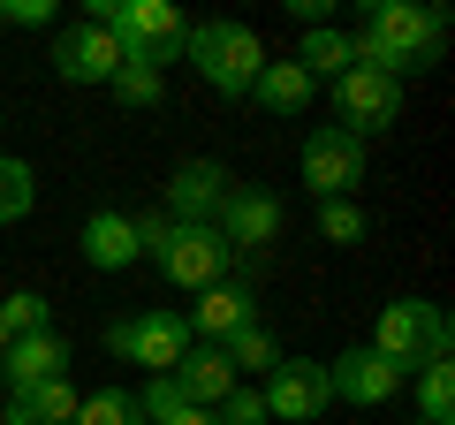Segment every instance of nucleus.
I'll return each mask as SVG.
<instances>
[{
  "label": "nucleus",
  "instance_id": "obj_24",
  "mask_svg": "<svg viewBox=\"0 0 455 425\" xmlns=\"http://www.w3.org/2000/svg\"><path fill=\"white\" fill-rule=\"evenodd\" d=\"M68 425H145V410H137V395L99 388V395H84V403H76V418H68Z\"/></svg>",
  "mask_w": 455,
  "mask_h": 425
},
{
  "label": "nucleus",
  "instance_id": "obj_2",
  "mask_svg": "<svg viewBox=\"0 0 455 425\" xmlns=\"http://www.w3.org/2000/svg\"><path fill=\"white\" fill-rule=\"evenodd\" d=\"M130 221H137V251H145L175 289H212V281H228V259H235V251H228L220 229L167 221V212H130Z\"/></svg>",
  "mask_w": 455,
  "mask_h": 425
},
{
  "label": "nucleus",
  "instance_id": "obj_30",
  "mask_svg": "<svg viewBox=\"0 0 455 425\" xmlns=\"http://www.w3.org/2000/svg\"><path fill=\"white\" fill-rule=\"evenodd\" d=\"M160 425H212V410H197V403H182V410H167Z\"/></svg>",
  "mask_w": 455,
  "mask_h": 425
},
{
  "label": "nucleus",
  "instance_id": "obj_17",
  "mask_svg": "<svg viewBox=\"0 0 455 425\" xmlns=\"http://www.w3.org/2000/svg\"><path fill=\"white\" fill-rule=\"evenodd\" d=\"M145 251H137V221L130 212H92L84 221V266H99V274H122V266H137Z\"/></svg>",
  "mask_w": 455,
  "mask_h": 425
},
{
  "label": "nucleus",
  "instance_id": "obj_1",
  "mask_svg": "<svg viewBox=\"0 0 455 425\" xmlns=\"http://www.w3.org/2000/svg\"><path fill=\"white\" fill-rule=\"evenodd\" d=\"M440 38H448V8H433V0H372L357 16V31H349V61L403 84L440 61Z\"/></svg>",
  "mask_w": 455,
  "mask_h": 425
},
{
  "label": "nucleus",
  "instance_id": "obj_29",
  "mask_svg": "<svg viewBox=\"0 0 455 425\" xmlns=\"http://www.w3.org/2000/svg\"><path fill=\"white\" fill-rule=\"evenodd\" d=\"M0 16L16 31H53V0H0Z\"/></svg>",
  "mask_w": 455,
  "mask_h": 425
},
{
  "label": "nucleus",
  "instance_id": "obj_16",
  "mask_svg": "<svg viewBox=\"0 0 455 425\" xmlns=\"http://www.w3.org/2000/svg\"><path fill=\"white\" fill-rule=\"evenodd\" d=\"M175 388H182V403L220 410L228 388H235V365H228V349H220V342H190V357L175 365Z\"/></svg>",
  "mask_w": 455,
  "mask_h": 425
},
{
  "label": "nucleus",
  "instance_id": "obj_11",
  "mask_svg": "<svg viewBox=\"0 0 455 425\" xmlns=\"http://www.w3.org/2000/svg\"><path fill=\"white\" fill-rule=\"evenodd\" d=\"M228 190H235V175H228L220 160H182L175 175H167V221H197V229H212L228 205Z\"/></svg>",
  "mask_w": 455,
  "mask_h": 425
},
{
  "label": "nucleus",
  "instance_id": "obj_25",
  "mask_svg": "<svg viewBox=\"0 0 455 425\" xmlns=\"http://www.w3.org/2000/svg\"><path fill=\"white\" fill-rule=\"evenodd\" d=\"M31 205H38V175H31V160H8V152H0V221H23Z\"/></svg>",
  "mask_w": 455,
  "mask_h": 425
},
{
  "label": "nucleus",
  "instance_id": "obj_7",
  "mask_svg": "<svg viewBox=\"0 0 455 425\" xmlns=\"http://www.w3.org/2000/svg\"><path fill=\"white\" fill-rule=\"evenodd\" d=\"M326 92H334V115H341L334 130H349L357 145L403 122V84H395V76H379V68H341V76L326 84Z\"/></svg>",
  "mask_w": 455,
  "mask_h": 425
},
{
  "label": "nucleus",
  "instance_id": "obj_23",
  "mask_svg": "<svg viewBox=\"0 0 455 425\" xmlns=\"http://www.w3.org/2000/svg\"><path fill=\"white\" fill-rule=\"evenodd\" d=\"M0 327H8V342L16 334H53V304L38 289H16V296H0Z\"/></svg>",
  "mask_w": 455,
  "mask_h": 425
},
{
  "label": "nucleus",
  "instance_id": "obj_13",
  "mask_svg": "<svg viewBox=\"0 0 455 425\" xmlns=\"http://www.w3.org/2000/svg\"><path fill=\"white\" fill-rule=\"evenodd\" d=\"M403 365H387L379 357L372 342L364 349H341L334 365H326V388H334V403H395V395H403Z\"/></svg>",
  "mask_w": 455,
  "mask_h": 425
},
{
  "label": "nucleus",
  "instance_id": "obj_8",
  "mask_svg": "<svg viewBox=\"0 0 455 425\" xmlns=\"http://www.w3.org/2000/svg\"><path fill=\"white\" fill-rule=\"evenodd\" d=\"M259 403H266V418H289V425H311V418H326V410H334L326 365H319V357H281L274 373H266Z\"/></svg>",
  "mask_w": 455,
  "mask_h": 425
},
{
  "label": "nucleus",
  "instance_id": "obj_20",
  "mask_svg": "<svg viewBox=\"0 0 455 425\" xmlns=\"http://www.w3.org/2000/svg\"><path fill=\"white\" fill-rule=\"evenodd\" d=\"M289 61L304 68L311 84H334L341 68H357V61H349V31H334V23H319V31H304V46H296Z\"/></svg>",
  "mask_w": 455,
  "mask_h": 425
},
{
  "label": "nucleus",
  "instance_id": "obj_14",
  "mask_svg": "<svg viewBox=\"0 0 455 425\" xmlns=\"http://www.w3.org/2000/svg\"><path fill=\"white\" fill-rule=\"evenodd\" d=\"M251 319H259V296H251V281H212V289H197V304L182 311L190 342H228V334H243Z\"/></svg>",
  "mask_w": 455,
  "mask_h": 425
},
{
  "label": "nucleus",
  "instance_id": "obj_10",
  "mask_svg": "<svg viewBox=\"0 0 455 425\" xmlns=\"http://www.w3.org/2000/svg\"><path fill=\"white\" fill-rule=\"evenodd\" d=\"M212 229L228 236V251H243V259H259L266 244H281V197H274V190H259V182H235Z\"/></svg>",
  "mask_w": 455,
  "mask_h": 425
},
{
  "label": "nucleus",
  "instance_id": "obj_28",
  "mask_svg": "<svg viewBox=\"0 0 455 425\" xmlns=\"http://www.w3.org/2000/svg\"><path fill=\"white\" fill-rule=\"evenodd\" d=\"M212 425H274V418H266L259 388H243V380H235V388H228V403L212 410Z\"/></svg>",
  "mask_w": 455,
  "mask_h": 425
},
{
  "label": "nucleus",
  "instance_id": "obj_12",
  "mask_svg": "<svg viewBox=\"0 0 455 425\" xmlns=\"http://www.w3.org/2000/svg\"><path fill=\"white\" fill-rule=\"evenodd\" d=\"M122 61H130V53H122V38H114L107 23H68V31L53 38V68H61L68 84H114Z\"/></svg>",
  "mask_w": 455,
  "mask_h": 425
},
{
  "label": "nucleus",
  "instance_id": "obj_15",
  "mask_svg": "<svg viewBox=\"0 0 455 425\" xmlns=\"http://www.w3.org/2000/svg\"><path fill=\"white\" fill-rule=\"evenodd\" d=\"M0 380L8 388H46V380H68V342L61 334H16V342L0 349Z\"/></svg>",
  "mask_w": 455,
  "mask_h": 425
},
{
  "label": "nucleus",
  "instance_id": "obj_31",
  "mask_svg": "<svg viewBox=\"0 0 455 425\" xmlns=\"http://www.w3.org/2000/svg\"><path fill=\"white\" fill-rule=\"evenodd\" d=\"M0 349H8V327H0Z\"/></svg>",
  "mask_w": 455,
  "mask_h": 425
},
{
  "label": "nucleus",
  "instance_id": "obj_21",
  "mask_svg": "<svg viewBox=\"0 0 455 425\" xmlns=\"http://www.w3.org/2000/svg\"><path fill=\"white\" fill-rule=\"evenodd\" d=\"M418 425H455V373H448V357H433L418 373Z\"/></svg>",
  "mask_w": 455,
  "mask_h": 425
},
{
  "label": "nucleus",
  "instance_id": "obj_22",
  "mask_svg": "<svg viewBox=\"0 0 455 425\" xmlns=\"http://www.w3.org/2000/svg\"><path fill=\"white\" fill-rule=\"evenodd\" d=\"M220 349H228V365H235V380H243V373H274V365H281V342L266 334V319H251L243 334H228Z\"/></svg>",
  "mask_w": 455,
  "mask_h": 425
},
{
  "label": "nucleus",
  "instance_id": "obj_19",
  "mask_svg": "<svg viewBox=\"0 0 455 425\" xmlns=\"http://www.w3.org/2000/svg\"><path fill=\"white\" fill-rule=\"evenodd\" d=\"M311 92H319V84H311L296 61H266V68H259V84H251V99H259L266 115H281V122H289V115H304V107H311Z\"/></svg>",
  "mask_w": 455,
  "mask_h": 425
},
{
  "label": "nucleus",
  "instance_id": "obj_5",
  "mask_svg": "<svg viewBox=\"0 0 455 425\" xmlns=\"http://www.w3.org/2000/svg\"><path fill=\"white\" fill-rule=\"evenodd\" d=\"M107 31L122 38V53H130V61H145V68H160V76H167V61H182L190 23H182L175 0H122Z\"/></svg>",
  "mask_w": 455,
  "mask_h": 425
},
{
  "label": "nucleus",
  "instance_id": "obj_3",
  "mask_svg": "<svg viewBox=\"0 0 455 425\" xmlns=\"http://www.w3.org/2000/svg\"><path fill=\"white\" fill-rule=\"evenodd\" d=\"M182 61H190L212 92L251 99V84H259V68H266V46H259V31H251V23H190Z\"/></svg>",
  "mask_w": 455,
  "mask_h": 425
},
{
  "label": "nucleus",
  "instance_id": "obj_4",
  "mask_svg": "<svg viewBox=\"0 0 455 425\" xmlns=\"http://www.w3.org/2000/svg\"><path fill=\"white\" fill-rule=\"evenodd\" d=\"M448 342H455V334H448V311L425 304V296H395V304L379 311V334H372V349L387 365H403V373H410V365L448 357Z\"/></svg>",
  "mask_w": 455,
  "mask_h": 425
},
{
  "label": "nucleus",
  "instance_id": "obj_27",
  "mask_svg": "<svg viewBox=\"0 0 455 425\" xmlns=\"http://www.w3.org/2000/svg\"><path fill=\"white\" fill-rule=\"evenodd\" d=\"M319 236H326V244H341V251L364 244V212H357V197H326V205H319Z\"/></svg>",
  "mask_w": 455,
  "mask_h": 425
},
{
  "label": "nucleus",
  "instance_id": "obj_32",
  "mask_svg": "<svg viewBox=\"0 0 455 425\" xmlns=\"http://www.w3.org/2000/svg\"><path fill=\"white\" fill-rule=\"evenodd\" d=\"M0 31H8V16H0Z\"/></svg>",
  "mask_w": 455,
  "mask_h": 425
},
{
  "label": "nucleus",
  "instance_id": "obj_9",
  "mask_svg": "<svg viewBox=\"0 0 455 425\" xmlns=\"http://www.w3.org/2000/svg\"><path fill=\"white\" fill-rule=\"evenodd\" d=\"M304 182H311V197H349L364 182V145L349 130H334V122H326V130H311L304 137Z\"/></svg>",
  "mask_w": 455,
  "mask_h": 425
},
{
  "label": "nucleus",
  "instance_id": "obj_6",
  "mask_svg": "<svg viewBox=\"0 0 455 425\" xmlns=\"http://www.w3.org/2000/svg\"><path fill=\"white\" fill-rule=\"evenodd\" d=\"M107 349L122 365H145V373H175L190 357V327H182V311H130V319H114L107 327Z\"/></svg>",
  "mask_w": 455,
  "mask_h": 425
},
{
  "label": "nucleus",
  "instance_id": "obj_26",
  "mask_svg": "<svg viewBox=\"0 0 455 425\" xmlns=\"http://www.w3.org/2000/svg\"><path fill=\"white\" fill-rule=\"evenodd\" d=\"M160 92H167L160 68H145V61H122V68H114V99H122V107H160Z\"/></svg>",
  "mask_w": 455,
  "mask_h": 425
},
{
  "label": "nucleus",
  "instance_id": "obj_18",
  "mask_svg": "<svg viewBox=\"0 0 455 425\" xmlns=\"http://www.w3.org/2000/svg\"><path fill=\"white\" fill-rule=\"evenodd\" d=\"M76 403H84V395L68 388V380H46V388L8 395V403H0V425H68V418H76Z\"/></svg>",
  "mask_w": 455,
  "mask_h": 425
}]
</instances>
